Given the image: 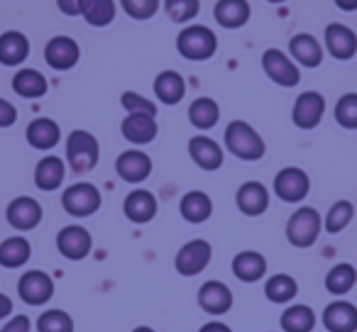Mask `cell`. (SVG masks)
Segmentation results:
<instances>
[{
    "label": "cell",
    "instance_id": "cell-1",
    "mask_svg": "<svg viewBox=\"0 0 357 332\" xmlns=\"http://www.w3.org/2000/svg\"><path fill=\"white\" fill-rule=\"evenodd\" d=\"M225 149H228L233 157L243 159V161H257L267 152V144L259 137V132L245 120H233V122L225 127L223 134Z\"/></svg>",
    "mask_w": 357,
    "mask_h": 332
},
{
    "label": "cell",
    "instance_id": "cell-2",
    "mask_svg": "<svg viewBox=\"0 0 357 332\" xmlns=\"http://www.w3.org/2000/svg\"><path fill=\"white\" fill-rule=\"evenodd\" d=\"M176 52L186 61H208L218 52V37L206 25H189L178 32Z\"/></svg>",
    "mask_w": 357,
    "mask_h": 332
},
{
    "label": "cell",
    "instance_id": "cell-3",
    "mask_svg": "<svg viewBox=\"0 0 357 332\" xmlns=\"http://www.w3.org/2000/svg\"><path fill=\"white\" fill-rule=\"evenodd\" d=\"M100 159V144L86 129H74L66 137V164L76 174H86V171L96 169V164Z\"/></svg>",
    "mask_w": 357,
    "mask_h": 332
},
{
    "label": "cell",
    "instance_id": "cell-4",
    "mask_svg": "<svg viewBox=\"0 0 357 332\" xmlns=\"http://www.w3.org/2000/svg\"><path fill=\"white\" fill-rule=\"evenodd\" d=\"M323 220L321 213L311 205H301L291 213V218L287 220V239L289 244L298 249H308L318 242V235H321Z\"/></svg>",
    "mask_w": 357,
    "mask_h": 332
},
{
    "label": "cell",
    "instance_id": "cell-5",
    "mask_svg": "<svg viewBox=\"0 0 357 332\" xmlns=\"http://www.w3.org/2000/svg\"><path fill=\"white\" fill-rule=\"evenodd\" d=\"M100 203V191L89 181H79V184L69 186L61 193V208L71 215V218H91L93 213H98Z\"/></svg>",
    "mask_w": 357,
    "mask_h": 332
},
{
    "label": "cell",
    "instance_id": "cell-6",
    "mask_svg": "<svg viewBox=\"0 0 357 332\" xmlns=\"http://www.w3.org/2000/svg\"><path fill=\"white\" fill-rule=\"evenodd\" d=\"M17 296L27 306H47L54 298V278L42 269H30L17 281Z\"/></svg>",
    "mask_w": 357,
    "mask_h": 332
},
{
    "label": "cell",
    "instance_id": "cell-7",
    "mask_svg": "<svg viewBox=\"0 0 357 332\" xmlns=\"http://www.w3.org/2000/svg\"><path fill=\"white\" fill-rule=\"evenodd\" d=\"M211 257H213L211 242H206V239H191V242H186L184 247L176 252V257H174V269L186 278L199 276L211 264Z\"/></svg>",
    "mask_w": 357,
    "mask_h": 332
},
{
    "label": "cell",
    "instance_id": "cell-8",
    "mask_svg": "<svg viewBox=\"0 0 357 332\" xmlns=\"http://www.w3.org/2000/svg\"><path fill=\"white\" fill-rule=\"evenodd\" d=\"M262 69L269 76V81H274L282 88H294L301 81V69L291 61V56L284 54L282 49H267L262 54Z\"/></svg>",
    "mask_w": 357,
    "mask_h": 332
},
{
    "label": "cell",
    "instance_id": "cell-9",
    "mask_svg": "<svg viewBox=\"0 0 357 332\" xmlns=\"http://www.w3.org/2000/svg\"><path fill=\"white\" fill-rule=\"evenodd\" d=\"M311 191V179L303 169L298 166H284L277 176H274V193L282 198L284 203H301Z\"/></svg>",
    "mask_w": 357,
    "mask_h": 332
},
{
    "label": "cell",
    "instance_id": "cell-10",
    "mask_svg": "<svg viewBox=\"0 0 357 332\" xmlns=\"http://www.w3.org/2000/svg\"><path fill=\"white\" fill-rule=\"evenodd\" d=\"M56 249L69 262H81L93 249V237L84 225H66L56 235Z\"/></svg>",
    "mask_w": 357,
    "mask_h": 332
},
{
    "label": "cell",
    "instance_id": "cell-11",
    "mask_svg": "<svg viewBox=\"0 0 357 332\" xmlns=\"http://www.w3.org/2000/svg\"><path fill=\"white\" fill-rule=\"evenodd\" d=\"M326 115V98L318 90H303L291 108V120L298 129H313Z\"/></svg>",
    "mask_w": 357,
    "mask_h": 332
},
{
    "label": "cell",
    "instance_id": "cell-12",
    "mask_svg": "<svg viewBox=\"0 0 357 332\" xmlns=\"http://www.w3.org/2000/svg\"><path fill=\"white\" fill-rule=\"evenodd\" d=\"M81 59V47L74 37L66 35H56L47 42L45 47V61L50 69L54 71H69L79 64Z\"/></svg>",
    "mask_w": 357,
    "mask_h": 332
},
{
    "label": "cell",
    "instance_id": "cell-13",
    "mask_svg": "<svg viewBox=\"0 0 357 332\" xmlns=\"http://www.w3.org/2000/svg\"><path fill=\"white\" fill-rule=\"evenodd\" d=\"M6 220L17 232H30L42 223V205L30 196H17L8 203Z\"/></svg>",
    "mask_w": 357,
    "mask_h": 332
},
{
    "label": "cell",
    "instance_id": "cell-14",
    "mask_svg": "<svg viewBox=\"0 0 357 332\" xmlns=\"http://www.w3.org/2000/svg\"><path fill=\"white\" fill-rule=\"evenodd\" d=\"M115 174L125 184H142L152 174V157L144 154L142 149H128L115 159Z\"/></svg>",
    "mask_w": 357,
    "mask_h": 332
},
{
    "label": "cell",
    "instance_id": "cell-15",
    "mask_svg": "<svg viewBox=\"0 0 357 332\" xmlns=\"http://www.w3.org/2000/svg\"><path fill=\"white\" fill-rule=\"evenodd\" d=\"M323 45H326L328 54L337 61H350L357 54V35L347 25H340V22H331L326 27Z\"/></svg>",
    "mask_w": 357,
    "mask_h": 332
},
{
    "label": "cell",
    "instance_id": "cell-16",
    "mask_svg": "<svg viewBox=\"0 0 357 332\" xmlns=\"http://www.w3.org/2000/svg\"><path fill=\"white\" fill-rule=\"evenodd\" d=\"M189 157L204 171H218L225 161L223 147L215 139L206 137V134H196V137L189 139Z\"/></svg>",
    "mask_w": 357,
    "mask_h": 332
},
{
    "label": "cell",
    "instance_id": "cell-17",
    "mask_svg": "<svg viewBox=\"0 0 357 332\" xmlns=\"http://www.w3.org/2000/svg\"><path fill=\"white\" fill-rule=\"evenodd\" d=\"M199 306L208 315H225L233 308V291L228 283L211 278L199 288Z\"/></svg>",
    "mask_w": 357,
    "mask_h": 332
},
{
    "label": "cell",
    "instance_id": "cell-18",
    "mask_svg": "<svg viewBox=\"0 0 357 332\" xmlns=\"http://www.w3.org/2000/svg\"><path fill=\"white\" fill-rule=\"evenodd\" d=\"M321 320L328 332H357V306L337 298V301L328 303Z\"/></svg>",
    "mask_w": 357,
    "mask_h": 332
},
{
    "label": "cell",
    "instance_id": "cell-19",
    "mask_svg": "<svg viewBox=\"0 0 357 332\" xmlns=\"http://www.w3.org/2000/svg\"><path fill=\"white\" fill-rule=\"evenodd\" d=\"M235 205L243 215L248 218H257V215L267 213L269 208V191L259 181H245L235 193Z\"/></svg>",
    "mask_w": 357,
    "mask_h": 332
},
{
    "label": "cell",
    "instance_id": "cell-20",
    "mask_svg": "<svg viewBox=\"0 0 357 332\" xmlns=\"http://www.w3.org/2000/svg\"><path fill=\"white\" fill-rule=\"evenodd\" d=\"M157 198H154L152 191H144V189H135L125 196V203H123V213L130 223L135 225H147L154 220L157 215Z\"/></svg>",
    "mask_w": 357,
    "mask_h": 332
},
{
    "label": "cell",
    "instance_id": "cell-21",
    "mask_svg": "<svg viewBox=\"0 0 357 332\" xmlns=\"http://www.w3.org/2000/svg\"><path fill=\"white\" fill-rule=\"evenodd\" d=\"M289 56L296 66H303V69H316L323 61V47L321 42L316 40L308 32H298L289 40Z\"/></svg>",
    "mask_w": 357,
    "mask_h": 332
},
{
    "label": "cell",
    "instance_id": "cell-22",
    "mask_svg": "<svg viewBox=\"0 0 357 332\" xmlns=\"http://www.w3.org/2000/svg\"><path fill=\"white\" fill-rule=\"evenodd\" d=\"M233 276L243 283H257L262 281V276L267 274V259L264 254L255 252V249H245V252H238L233 257Z\"/></svg>",
    "mask_w": 357,
    "mask_h": 332
},
{
    "label": "cell",
    "instance_id": "cell-23",
    "mask_svg": "<svg viewBox=\"0 0 357 332\" xmlns=\"http://www.w3.org/2000/svg\"><path fill=\"white\" fill-rule=\"evenodd\" d=\"M25 139L32 149H40V152H50L56 144L61 142V127L52 118H37L27 125Z\"/></svg>",
    "mask_w": 357,
    "mask_h": 332
},
{
    "label": "cell",
    "instance_id": "cell-24",
    "mask_svg": "<svg viewBox=\"0 0 357 332\" xmlns=\"http://www.w3.org/2000/svg\"><path fill=\"white\" fill-rule=\"evenodd\" d=\"M252 8L248 0H218L213 8V17L223 30H240L250 22Z\"/></svg>",
    "mask_w": 357,
    "mask_h": 332
},
{
    "label": "cell",
    "instance_id": "cell-25",
    "mask_svg": "<svg viewBox=\"0 0 357 332\" xmlns=\"http://www.w3.org/2000/svg\"><path fill=\"white\" fill-rule=\"evenodd\" d=\"M120 132H123V137L128 139L130 144H135V147H139V144H149L154 142V137H157L159 127H157V120L152 118V115H125L123 125H120Z\"/></svg>",
    "mask_w": 357,
    "mask_h": 332
},
{
    "label": "cell",
    "instance_id": "cell-26",
    "mask_svg": "<svg viewBox=\"0 0 357 332\" xmlns=\"http://www.w3.org/2000/svg\"><path fill=\"white\" fill-rule=\"evenodd\" d=\"M27 56H30V40L22 32L8 30L0 35V64L15 69V66L25 64Z\"/></svg>",
    "mask_w": 357,
    "mask_h": 332
},
{
    "label": "cell",
    "instance_id": "cell-27",
    "mask_svg": "<svg viewBox=\"0 0 357 332\" xmlns=\"http://www.w3.org/2000/svg\"><path fill=\"white\" fill-rule=\"evenodd\" d=\"M64 176H66V164L64 159L54 157V154H47L45 159H40L35 166V186L40 191H56L61 184H64Z\"/></svg>",
    "mask_w": 357,
    "mask_h": 332
},
{
    "label": "cell",
    "instance_id": "cell-28",
    "mask_svg": "<svg viewBox=\"0 0 357 332\" xmlns=\"http://www.w3.org/2000/svg\"><path fill=\"white\" fill-rule=\"evenodd\" d=\"M178 213L186 223L201 225L213 215V200L204 191H189V193H184V198L178 200Z\"/></svg>",
    "mask_w": 357,
    "mask_h": 332
},
{
    "label": "cell",
    "instance_id": "cell-29",
    "mask_svg": "<svg viewBox=\"0 0 357 332\" xmlns=\"http://www.w3.org/2000/svg\"><path fill=\"white\" fill-rule=\"evenodd\" d=\"M154 95H157L159 103L164 105H176L184 100L186 95V81L184 76L178 74V71H162V74H157V79H154Z\"/></svg>",
    "mask_w": 357,
    "mask_h": 332
},
{
    "label": "cell",
    "instance_id": "cell-30",
    "mask_svg": "<svg viewBox=\"0 0 357 332\" xmlns=\"http://www.w3.org/2000/svg\"><path fill=\"white\" fill-rule=\"evenodd\" d=\"M13 90H15L20 98L35 100V98L47 95L50 81H47V76L37 69H17V74L13 76Z\"/></svg>",
    "mask_w": 357,
    "mask_h": 332
},
{
    "label": "cell",
    "instance_id": "cell-31",
    "mask_svg": "<svg viewBox=\"0 0 357 332\" xmlns=\"http://www.w3.org/2000/svg\"><path fill=\"white\" fill-rule=\"evenodd\" d=\"M32 257V244L27 237H6L0 242V267L3 269H20L30 262Z\"/></svg>",
    "mask_w": 357,
    "mask_h": 332
},
{
    "label": "cell",
    "instance_id": "cell-32",
    "mask_svg": "<svg viewBox=\"0 0 357 332\" xmlns=\"http://www.w3.org/2000/svg\"><path fill=\"white\" fill-rule=\"evenodd\" d=\"M218 120H220V108L208 95H201V98H196L194 103L189 105V122L194 125L196 129H201V132L213 129L215 125H218Z\"/></svg>",
    "mask_w": 357,
    "mask_h": 332
},
{
    "label": "cell",
    "instance_id": "cell-33",
    "mask_svg": "<svg viewBox=\"0 0 357 332\" xmlns=\"http://www.w3.org/2000/svg\"><path fill=\"white\" fill-rule=\"evenodd\" d=\"M115 0H81L79 15L89 22L91 27H108L115 20Z\"/></svg>",
    "mask_w": 357,
    "mask_h": 332
},
{
    "label": "cell",
    "instance_id": "cell-34",
    "mask_svg": "<svg viewBox=\"0 0 357 332\" xmlns=\"http://www.w3.org/2000/svg\"><path fill=\"white\" fill-rule=\"evenodd\" d=\"M282 322V332H313L316 327V313L311 306H303V303H294L279 317Z\"/></svg>",
    "mask_w": 357,
    "mask_h": 332
},
{
    "label": "cell",
    "instance_id": "cell-35",
    "mask_svg": "<svg viewBox=\"0 0 357 332\" xmlns=\"http://www.w3.org/2000/svg\"><path fill=\"white\" fill-rule=\"evenodd\" d=\"M264 296H267L269 303H277V306L291 303L298 296L296 278L289 276V274H274L264 281Z\"/></svg>",
    "mask_w": 357,
    "mask_h": 332
},
{
    "label": "cell",
    "instance_id": "cell-36",
    "mask_svg": "<svg viewBox=\"0 0 357 332\" xmlns=\"http://www.w3.org/2000/svg\"><path fill=\"white\" fill-rule=\"evenodd\" d=\"M326 291L333 293V296H345L355 288L357 283V269L347 262H340L326 274Z\"/></svg>",
    "mask_w": 357,
    "mask_h": 332
},
{
    "label": "cell",
    "instance_id": "cell-37",
    "mask_svg": "<svg viewBox=\"0 0 357 332\" xmlns=\"http://www.w3.org/2000/svg\"><path fill=\"white\" fill-rule=\"evenodd\" d=\"M352 218H355V205L345 198L335 200V203L331 205V210L326 213V218H323V230H326L328 235H337L352 223Z\"/></svg>",
    "mask_w": 357,
    "mask_h": 332
},
{
    "label": "cell",
    "instance_id": "cell-38",
    "mask_svg": "<svg viewBox=\"0 0 357 332\" xmlns=\"http://www.w3.org/2000/svg\"><path fill=\"white\" fill-rule=\"evenodd\" d=\"M37 332H74V317L59 308H50L37 317Z\"/></svg>",
    "mask_w": 357,
    "mask_h": 332
},
{
    "label": "cell",
    "instance_id": "cell-39",
    "mask_svg": "<svg viewBox=\"0 0 357 332\" xmlns=\"http://www.w3.org/2000/svg\"><path fill=\"white\" fill-rule=\"evenodd\" d=\"M164 13L174 22H191L201 13V0H164Z\"/></svg>",
    "mask_w": 357,
    "mask_h": 332
},
{
    "label": "cell",
    "instance_id": "cell-40",
    "mask_svg": "<svg viewBox=\"0 0 357 332\" xmlns=\"http://www.w3.org/2000/svg\"><path fill=\"white\" fill-rule=\"evenodd\" d=\"M335 122L345 129H357V93H345L335 103Z\"/></svg>",
    "mask_w": 357,
    "mask_h": 332
},
{
    "label": "cell",
    "instance_id": "cell-41",
    "mask_svg": "<svg viewBox=\"0 0 357 332\" xmlns=\"http://www.w3.org/2000/svg\"><path fill=\"white\" fill-rule=\"evenodd\" d=\"M125 15L132 17V20H149L159 13L162 0H120Z\"/></svg>",
    "mask_w": 357,
    "mask_h": 332
},
{
    "label": "cell",
    "instance_id": "cell-42",
    "mask_svg": "<svg viewBox=\"0 0 357 332\" xmlns=\"http://www.w3.org/2000/svg\"><path fill=\"white\" fill-rule=\"evenodd\" d=\"M120 103L128 110V115L137 113V115H152V118H157V105L144 98V95L135 93V90H125V93L120 95Z\"/></svg>",
    "mask_w": 357,
    "mask_h": 332
},
{
    "label": "cell",
    "instance_id": "cell-43",
    "mask_svg": "<svg viewBox=\"0 0 357 332\" xmlns=\"http://www.w3.org/2000/svg\"><path fill=\"white\" fill-rule=\"evenodd\" d=\"M17 122V108L10 103V100L0 98V129L13 127Z\"/></svg>",
    "mask_w": 357,
    "mask_h": 332
},
{
    "label": "cell",
    "instance_id": "cell-44",
    "mask_svg": "<svg viewBox=\"0 0 357 332\" xmlns=\"http://www.w3.org/2000/svg\"><path fill=\"white\" fill-rule=\"evenodd\" d=\"M0 332H32V320L27 315H10Z\"/></svg>",
    "mask_w": 357,
    "mask_h": 332
},
{
    "label": "cell",
    "instance_id": "cell-45",
    "mask_svg": "<svg viewBox=\"0 0 357 332\" xmlns=\"http://www.w3.org/2000/svg\"><path fill=\"white\" fill-rule=\"evenodd\" d=\"M79 3L81 0H56V6H59V10L64 13L66 17L79 15Z\"/></svg>",
    "mask_w": 357,
    "mask_h": 332
},
{
    "label": "cell",
    "instance_id": "cell-46",
    "mask_svg": "<svg viewBox=\"0 0 357 332\" xmlns=\"http://www.w3.org/2000/svg\"><path fill=\"white\" fill-rule=\"evenodd\" d=\"M199 332H233L230 330L225 322H220V320H208V322H204V325L199 327Z\"/></svg>",
    "mask_w": 357,
    "mask_h": 332
},
{
    "label": "cell",
    "instance_id": "cell-47",
    "mask_svg": "<svg viewBox=\"0 0 357 332\" xmlns=\"http://www.w3.org/2000/svg\"><path fill=\"white\" fill-rule=\"evenodd\" d=\"M13 298L6 296V293H0V320H6V317L13 315Z\"/></svg>",
    "mask_w": 357,
    "mask_h": 332
},
{
    "label": "cell",
    "instance_id": "cell-48",
    "mask_svg": "<svg viewBox=\"0 0 357 332\" xmlns=\"http://www.w3.org/2000/svg\"><path fill=\"white\" fill-rule=\"evenodd\" d=\"M340 10H345V13H355L357 10V0H333Z\"/></svg>",
    "mask_w": 357,
    "mask_h": 332
},
{
    "label": "cell",
    "instance_id": "cell-49",
    "mask_svg": "<svg viewBox=\"0 0 357 332\" xmlns=\"http://www.w3.org/2000/svg\"><path fill=\"white\" fill-rule=\"evenodd\" d=\"M132 332H154L152 327H147V325H139V327H135Z\"/></svg>",
    "mask_w": 357,
    "mask_h": 332
},
{
    "label": "cell",
    "instance_id": "cell-50",
    "mask_svg": "<svg viewBox=\"0 0 357 332\" xmlns=\"http://www.w3.org/2000/svg\"><path fill=\"white\" fill-rule=\"evenodd\" d=\"M267 3H272V6H279V3H287V0H267Z\"/></svg>",
    "mask_w": 357,
    "mask_h": 332
}]
</instances>
